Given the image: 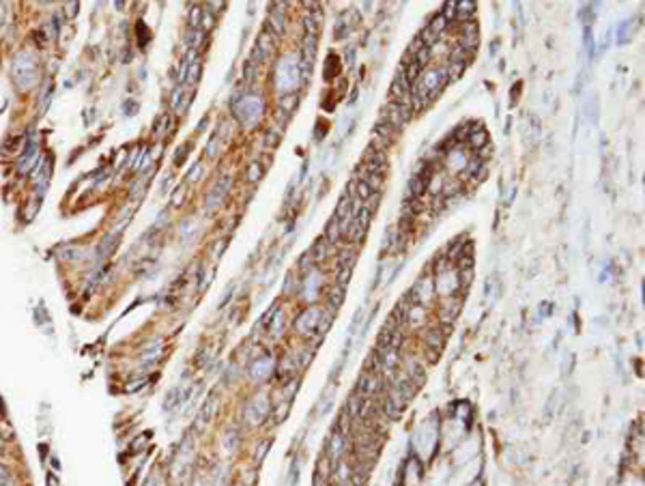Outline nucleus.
<instances>
[{"instance_id": "obj_9", "label": "nucleus", "mask_w": 645, "mask_h": 486, "mask_svg": "<svg viewBox=\"0 0 645 486\" xmlns=\"http://www.w3.org/2000/svg\"><path fill=\"white\" fill-rule=\"evenodd\" d=\"M228 183H230V179H219L217 183L213 185V190L209 192V196H207V207H209V209H215V207L221 203V198H224V194L228 190Z\"/></svg>"}, {"instance_id": "obj_10", "label": "nucleus", "mask_w": 645, "mask_h": 486, "mask_svg": "<svg viewBox=\"0 0 645 486\" xmlns=\"http://www.w3.org/2000/svg\"><path fill=\"white\" fill-rule=\"evenodd\" d=\"M215 409H217V398L213 396V398L207 400L205 407H203V409H200V413H198V419H196V428H198V430H203L205 426L211 422V417H213Z\"/></svg>"}, {"instance_id": "obj_2", "label": "nucleus", "mask_w": 645, "mask_h": 486, "mask_svg": "<svg viewBox=\"0 0 645 486\" xmlns=\"http://www.w3.org/2000/svg\"><path fill=\"white\" fill-rule=\"evenodd\" d=\"M405 407H407V400L400 396L398 392H392V394H387L385 398H383V403H381V409H383V416H385L389 422H394V419H400L402 416V411H405Z\"/></svg>"}, {"instance_id": "obj_19", "label": "nucleus", "mask_w": 645, "mask_h": 486, "mask_svg": "<svg viewBox=\"0 0 645 486\" xmlns=\"http://www.w3.org/2000/svg\"><path fill=\"white\" fill-rule=\"evenodd\" d=\"M407 377L420 387V385H424V381H426V372H424V368H422L420 364H411L407 368Z\"/></svg>"}, {"instance_id": "obj_18", "label": "nucleus", "mask_w": 645, "mask_h": 486, "mask_svg": "<svg viewBox=\"0 0 645 486\" xmlns=\"http://www.w3.org/2000/svg\"><path fill=\"white\" fill-rule=\"evenodd\" d=\"M292 370H295V357H292L290 353H286L284 355V359L280 361V368H278V377L280 379H288Z\"/></svg>"}, {"instance_id": "obj_43", "label": "nucleus", "mask_w": 645, "mask_h": 486, "mask_svg": "<svg viewBox=\"0 0 645 486\" xmlns=\"http://www.w3.org/2000/svg\"><path fill=\"white\" fill-rule=\"evenodd\" d=\"M355 97H357V88H353V93H351V99L349 101H355Z\"/></svg>"}, {"instance_id": "obj_1", "label": "nucleus", "mask_w": 645, "mask_h": 486, "mask_svg": "<svg viewBox=\"0 0 645 486\" xmlns=\"http://www.w3.org/2000/svg\"><path fill=\"white\" fill-rule=\"evenodd\" d=\"M13 75H15V82H17V86L22 90L32 88L35 86V82H37V63H35V58H32L30 54H26V52H22V54L15 58V63H13Z\"/></svg>"}, {"instance_id": "obj_24", "label": "nucleus", "mask_w": 645, "mask_h": 486, "mask_svg": "<svg viewBox=\"0 0 645 486\" xmlns=\"http://www.w3.org/2000/svg\"><path fill=\"white\" fill-rule=\"evenodd\" d=\"M297 101H299V97L295 93H286L280 97V108H282L284 112H292V110L297 108Z\"/></svg>"}, {"instance_id": "obj_5", "label": "nucleus", "mask_w": 645, "mask_h": 486, "mask_svg": "<svg viewBox=\"0 0 645 486\" xmlns=\"http://www.w3.org/2000/svg\"><path fill=\"white\" fill-rule=\"evenodd\" d=\"M381 121L387 123V125L392 127L394 132H400V129L407 125V123L402 121L400 112H398V103H396V101L387 103V106H383V110H381Z\"/></svg>"}, {"instance_id": "obj_17", "label": "nucleus", "mask_w": 645, "mask_h": 486, "mask_svg": "<svg viewBox=\"0 0 645 486\" xmlns=\"http://www.w3.org/2000/svg\"><path fill=\"white\" fill-rule=\"evenodd\" d=\"M467 140H469V144H471V148H475V151H480L482 146H486V144H488V136H486V132H484L482 127H478V125L473 127V134L469 136Z\"/></svg>"}, {"instance_id": "obj_36", "label": "nucleus", "mask_w": 645, "mask_h": 486, "mask_svg": "<svg viewBox=\"0 0 645 486\" xmlns=\"http://www.w3.org/2000/svg\"><path fill=\"white\" fill-rule=\"evenodd\" d=\"M482 166V159L480 157H471V161H469V166H467V172L469 174H471V172H475V174H478V168Z\"/></svg>"}, {"instance_id": "obj_38", "label": "nucleus", "mask_w": 645, "mask_h": 486, "mask_svg": "<svg viewBox=\"0 0 645 486\" xmlns=\"http://www.w3.org/2000/svg\"><path fill=\"white\" fill-rule=\"evenodd\" d=\"M183 93H185L183 86H179L177 90H174V97L170 99V106H172V108H177V106H179V101H181V97H183Z\"/></svg>"}, {"instance_id": "obj_29", "label": "nucleus", "mask_w": 645, "mask_h": 486, "mask_svg": "<svg viewBox=\"0 0 645 486\" xmlns=\"http://www.w3.org/2000/svg\"><path fill=\"white\" fill-rule=\"evenodd\" d=\"M447 26H449V24L445 22V19H443V15H441V13H439V15H434V17H432V22H430V24H428V28H430V30H432V32H434V35H436V37H439V35H441V32H443V30H445V28H447Z\"/></svg>"}, {"instance_id": "obj_27", "label": "nucleus", "mask_w": 645, "mask_h": 486, "mask_svg": "<svg viewBox=\"0 0 645 486\" xmlns=\"http://www.w3.org/2000/svg\"><path fill=\"white\" fill-rule=\"evenodd\" d=\"M355 196L359 203H366V200L372 196V192H370V187L363 183V181H355Z\"/></svg>"}, {"instance_id": "obj_26", "label": "nucleus", "mask_w": 645, "mask_h": 486, "mask_svg": "<svg viewBox=\"0 0 645 486\" xmlns=\"http://www.w3.org/2000/svg\"><path fill=\"white\" fill-rule=\"evenodd\" d=\"M441 15H443V19H445L447 24H454L456 22V2H454V0H447V2L443 4Z\"/></svg>"}, {"instance_id": "obj_41", "label": "nucleus", "mask_w": 645, "mask_h": 486, "mask_svg": "<svg viewBox=\"0 0 645 486\" xmlns=\"http://www.w3.org/2000/svg\"><path fill=\"white\" fill-rule=\"evenodd\" d=\"M269 445H271L269 441H263V445H260V450H258V454H256V458H258V461H260V458H263V456H265V450H267V448H269Z\"/></svg>"}, {"instance_id": "obj_13", "label": "nucleus", "mask_w": 645, "mask_h": 486, "mask_svg": "<svg viewBox=\"0 0 645 486\" xmlns=\"http://www.w3.org/2000/svg\"><path fill=\"white\" fill-rule=\"evenodd\" d=\"M443 342H445V334H443L439 327L426 329V345H428V348H432L434 353H439L441 348H443Z\"/></svg>"}, {"instance_id": "obj_37", "label": "nucleus", "mask_w": 645, "mask_h": 486, "mask_svg": "<svg viewBox=\"0 0 645 486\" xmlns=\"http://www.w3.org/2000/svg\"><path fill=\"white\" fill-rule=\"evenodd\" d=\"M200 69H203V65H200V63H194V65H192V69H190V73H192V75H190V80H192V82H196L198 77H200Z\"/></svg>"}, {"instance_id": "obj_4", "label": "nucleus", "mask_w": 645, "mask_h": 486, "mask_svg": "<svg viewBox=\"0 0 645 486\" xmlns=\"http://www.w3.org/2000/svg\"><path fill=\"white\" fill-rule=\"evenodd\" d=\"M321 316L323 314H318V310H308V312H303V314L297 316L295 329H297L299 334H303V336L316 334V327H318V323H321Z\"/></svg>"}, {"instance_id": "obj_16", "label": "nucleus", "mask_w": 645, "mask_h": 486, "mask_svg": "<svg viewBox=\"0 0 645 486\" xmlns=\"http://www.w3.org/2000/svg\"><path fill=\"white\" fill-rule=\"evenodd\" d=\"M342 65H340V58L336 54H329L327 56V63H325V80H336L338 73H340Z\"/></svg>"}, {"instance_id": "obj_7", "label": "nucleus", "mask_w": 645, "mask_h": 486, "mask_svg": "<svg viewBox=\"0 0 645 486\" xmlns=\"http://www.w3.org/2000/svg\"><path fill=\"white\" fill-rule=\"evenodd\" d=\"M37 164V138L30 136L28 142H26V151L19 159V172H28L32 166Z\"/></svg>"}, {"instance_id": "obj_6", "label": "nucleus", "mask_w": 645, "mask_h": 486, "mask_svg": "<svg viewBox=\"0 0 645 486\" xmlns=\"http://www.w3.org/2000/svg\"><path fill=\"white\" fill-rule=\"evenodd\" d=\"M366 403H368V400L363 398V396H359L357 392H355V394H351V396H349V400H347V409H344V413L349 416L351 422H355V419H359V417H361L363 409H366Z\"/></svg>"}, {"instance_id": "obj_25", "label": "nucleus", "mask_w": 645, "mask_h": 486, "mask_svg": "<svg viewBox=\"0 0 645 486\" xmlns=\"http://www.w3.org/2000/svg\"><path fill=\"white\" fill-rule=\"evenodd\" d=\"M263 168H260V161H252V164L250 166H247V172H245V177H247V181H250V183H256V181L260 179V177H263Z\"/></svg>"}, {"instance_id": "obj_14", "label": "nucleus", "mask_w": 645, "mask_h": 486, "mask_svg": "<svg viewBox=\"0 0 645 486\" xmlns=\"http://www.w3.org/2000/svg\"><path fill=\"white\" fill-rule=\"evenodd\" d=\"M323 237L327 239V241H329L331 245L338 243V239L342 237V222H340V219H338L336 215L329 219V224H327V228H325V235H323Z\"/></svg>"}, {"instance_id": "obj_33", "label": "nucleus", "mask_w": 645, "mask_h": 486, "mask_svg": "<svg viewBox=\"0 0 645 486\" xmlns=\"http://www.w3.org/2000/svg\"><path fill=\"white\" fill-rule=\"evenodd\" d=\"M203 13H205V9H203L200 4L192 6V13H190V24H192V28H196V26L200 24V15H203Z\"/></svg>"}, {"instance_id": "obj_22", "label": "nucleus", "mask_w": 645, "mask_h": 486, "mask_svg": "<svg viewBox=\"0 0 645 486\" xmlns=\"http://www.w3.org/2000/svg\"><path fill=\"white\" fill-rule=\"evenodd\" d=\"M396 230H398L400 235L409 237V235H411V232L415 230V219H413L411 215H402V217L398 219V226H396Z\"/></svg>"}, {"instance_id": "obj_40", "label": "nucleus", "mask_w": 645, "mask_h": 486, "mask_svg": "<svg viewBox=\"0 0 645 486\" xmlns=\"http://www.w3.org/2000/svg\"><path fill=\"white\" fill-rule=\"evenodd\" d=\"M168 121H170V119H168V114H166V116H161V121H159V129H157V134H155V136H157V138H159V136H161V134H164L166 129H168Z\"/></svg>"}, {"instance_id": "obj_21", "label": "nucleus", "mask_w": 645, "mask_h": 486, "mask_svg": "<svg viewBox=\"0 0 645 486\" xmlns=\"http://www.w3.org/2000/svg\"><path fill=\"white\" fill-rule=\"evenodd\" d=\"M422 209H424V207H422V203H420L418 198H407V200H405V205H402V215H411V217H415Z\"/></svg>"}, {"instance_id": "obj_32", "label": "nucleus", "mask_w": 645, "mask_h": 486, "mask_svg": "<svg viewBox=\"0 0 645 486\" xmlns=\"http://www.w3.org/2000/svg\"><path fill=\"white\" fill-rule=\"evenodd\" d=\"M280 138H282V134L276 132V127H271V129H267V136H265V142L269 146H278L280 144Z\"/></svg>"}, {"instance_id": "obj_12", "label": "nucleus", "mask_w": 645, "mask_h": 486, "mask_svg": "<svg viewBox=\"0 0 645 486\" xmlns=\"http://www.w3.org/2000/svg\"><path fill=\"white\" fill-rule=\"evenodd\" d=\"M475 9H478V4H475L473 0H462V2H456V19H458L460 24L469 22V19H473L471 15L475 13Z\"/></svg>"}, {"instance_id": "obj_8", "label": "nucleus", "mask_w": 645, "mask_h": 486, "mask_svg": "<svg viewBox=\"0 0 645 486\" xmlns=\"http://www.w3.org/2000/svg\"><path fill=\"white\" fill-rule=\"evenodd\" d=\"M344 297H347V286H340V284H334V286L327 288V306L331 312H338L340 306L344 303Z\"/></svg>"}, {"instance_id": "obj_15", "label": "nucleus", "mask_w": 645, "mask_h": 486, "mask_svg": "<svg viewBox=\"0 0 645 486\" xmlns=\"http://www.w3.org/2000/svg\"><path fill=\"white\" fill-rule=\"evenodd\" d=\"M276 41H278V39H276V37H271L269 32H263V35H260L256 50L260 52V54H263V58L273 54V50H276Z\"/></svg>"}, {"instance_id": "obj_30", "label": "nucleus", "mask_w": 645, "mask_h": 486, "mask_svg": "<svg viewBox=\"0 0 645 486\" xmlns=\"http://www.w3.org/2000/svg\"><path fill=\"white\" fill-rule=\"evenodd\" d=\"M467 69V63H449V67H447V77H449V82L452 80H458V77L462 75V71Z\"/></svg>"}, {"instance_id": "obj_11", "label": "nucleus", "mask_w": 645, "mask_h": 486, "mask_svg": "<svg viewBox=\"0 0 645 486\" xmlns=\"http://www.w3.org/2000/svg\"><path fill=\"white\" fill-rule=\"evenodd\" d=\"M329 252H331V243H329L325 237H321V239H318V241L310 248V256H312V261H314V263H323V261H327Z\"/></svg>"}, {"instance_id": "obj_3", "label": "nucleus", "mask_w": 645, "mask_h": 486, "mask_svg": "<svg viewBox=\"0 0 645 486\" xmlns=\"http://www.w3.org/2000/svg\"><path fill=\"white\" fill-rule=\"evenodd\" d=\"M383 383V379H381V374H376V372H363L359 379H357V394L363 398H372L376 392H379V387Z\"/></svg>"}, {"instance_id": "obj_31", "label": "nucleus", "mask_w": 645, "mask_h": 486, "mask_svg": "<svg viewBox=\"0 0 645 486\" xmlns=\"http://www.w3.org/2000/svg\"><path fill=\"white\" fill-rule=\"evenodd\" d=\"M284 321H286V319H284V314L278 310V312H276V319H273L271 327H269V332H271L273 336H280V334H282V329H284Z\"/></svg>"}, {"instance_id": "obj_28", "label": "nucleus", "mask_w": 645, "mask_h": 486, "mask_svg": "<svg viewBox=\"0 0 645 486\" xmlns=\"http://www.w3.org/2000/svg\"><path fill=\"white\" fill-rule=\"evenodd\" d=\"M392 146V142L385 140V138H381V136H376L372 134V142H370V148H374V151H379V153H387V148Z\"/></svg>"}, {"instance_id": "obj_34", "label": "nucleus", "mask_w": 645, "mask_h": 486, "mask_svg": "<svg viewBox=\"0 0 645 486\" xmlns=\"http://www.w3.org/2000/svg\"><path fill=\"white\" fill-rule=\"evenodd\" d=\"M190 151H192V146H190V144H183V146H181L179 151H177V155H174V159H177V164H183V161H185V155L190 153Z\"/></svg>"}, {"instance_id": "obj_35", "label": "nucleus", "mask_w": 645, "mask_h": 486, "mask_svg": "<svg viewBox=\"0 0 645 486\" xmlns=\"http://www.w3.org/2000/svg\"><path fill=\"white\" fill-rule=\"evenodd\" d=\"M183 200H185V185H181L179 190H177V194H174L172 205H174V207H181V203H183Z\"/></svg>"}, {"instance_id": "obj_23", "label": "nucleus", "mask_w": 645, "mask_h": 486, "mask_svg": "<svg viewBox=\"0 0 645 486\" xmlns=\"http://www.w3.org/2000/svg\"><path fill=\"white\" fill-rule=\"evenodd\" d=\"M469 56H471V52H467L460 43H456L454 50L449 52V63H467Z\"/></svg>"}, {"instance_id": "obj_42", "label": "nucleus", "mask_w": 645, "mask_h": 486, "mask_svg": "<svg viewBox=\"0 0 645 486\" xmlns=\"http://www.w3.org/2000/svg\"><path fill=\"white\" fill-rule=\"evenodd\" d=\"M134 383H136V381H134ZM142 383H144V379H140V381H138V387H142ZM134 390H136V385H129V387H127V392H134Z\"/></svg>"}, {"instance_id": "obj_20", "label": "nucleus", "mask_w": 645, "mask_h": 486, "mask_svg": "<svg viewBox=\"0 0 645 486\" xmlns=\"http://www.w3.org/2000/svg\"><path fill=\"white\" fill-rule=\"evenodd\" d=\"M372 134L381 136V138H385V140H389V142H394V138H396V132L387 125V123H383V121H376V125H374V129H372Z\"/></svg>"}, {"instance_id": "obj_39", "label": "nucleus", "mask_w": 645, "mask_h": 486, "mask_svg": "<svg viewBox=\"0 0 645 486\" xmlns=\"http://www.w3.org/2000/svg\"><path fill=\"white\" fill-rule=\"evenodd\" d=\"M200 172H203V164H196V166H194V170H192L190 174H187V179H190V181H198V179H200V177H198Z\"/></svg>"}]
</instances>
